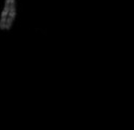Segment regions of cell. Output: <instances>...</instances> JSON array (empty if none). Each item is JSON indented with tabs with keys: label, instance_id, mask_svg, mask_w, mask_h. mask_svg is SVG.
<instances>
[{
	"label": "cell",
	"instance_id": "obj_1",
	"mask_svg": "<svg viewBox=\"0 0 134 130\" xmlns=\"http://www.w3.org/2000/svg\"><path fill=\"white\" fill-rule=\"evenodd\" d=\"M16 15V6H15V0H10V5H9V11L7 15L6 23H5V30H10L11 26L13 24L14 19Z\"/></svg>",
	"mask_w": 134,
	"mask_h": 130
},
{
	"label": "cell",
	"instance_id": "obj_2",
	"mask_svg": "<svg viewBox=\"0 0 134 130\" xmlns=\"http://www.w3.org/2000/svg\"><path fill=\"white\" fill-rule=\"evenodd\" d=\"M9 5H10V0H5L4 3V8L1 14V19H0V29L1 30H5V23H6L7 15L9 11Z\"/></svg>",
	"mask_w": 134,
	"mask_h": 130
}]
</instances>
